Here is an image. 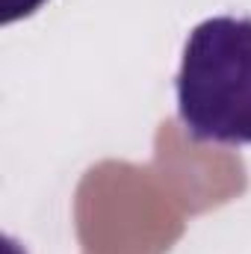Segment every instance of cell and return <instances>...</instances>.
Segmentation results:
<instances>
[{"mask_svg":"<svg viewBox=\"0 0 251 254\" xmlns=\"http://www.w3.org/2000/svg\"><path fill=\"white\" fill-rule=\"evenodd\" d=\"M178 119L195 142L251 145V18L216 15L184 45Z\"/></svg>","mask_w":251,"mask_h":254,"instance_id":"cell-1","label":"cell"},{"mask_svg":"<svg viewBox=\"0 0 251 254\" xmlns=\"http://www.w3.org/2000/svg\"><path fill=\"white\" fill-rule=\"evenodd\" d=\"M48 0H3V24H15L21 18L36 15Z\"/></svg>","mask_w":251,"mask_h":254,"instance_id":"cell-2","label":"cell"}]
</instances>
